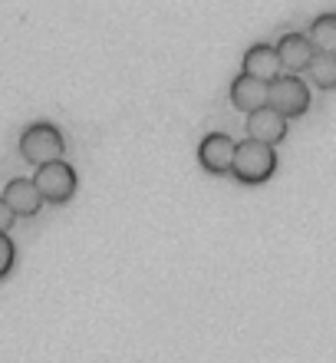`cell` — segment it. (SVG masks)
Returning a JSON list of instances; mask_svg holds the SVG:
<instances>
[{
	"label": "cell",
	"instance_id": "cell-8",
	"mask_svg": "<svg viewBox=\"0 0 336 363\" xmlns=\"http://www.w3.org/2000/svg\"><path fill=\"white\" fill-rule=\"evenodd\" d=\"M0 199H4V205H7L17 218H33V215L43 208V199H40L37 185L30 179H10L7 185H4V191H0Z\"/></svg>",
	"mask_w": 336,
	"mask_h": 363
},
{
	"label": "cell",
	"instance_id": "cell-3",
	"mask_svg": "<svg viewBox=\"0 0 336 363\" xmlns=\"http://www.w3.org/2000/svg\"><path fill=\"white\" fill-rule=\"evenodd\" d=\"M267 106L284 119H297L310 109V89L300 77L280 73L274 83H267Z\"/></svg>",
	"mask_w": 336,
	"mask_h": 363
},
{
	"label": "cell",
	"instance_id": "cell-10",
	"mask_svg": "<svg viewBox=\"0 0 336 363\" xmlns=\"http://www.w3.org/2000/svg\"><path fill=\"white\" fill-rule=\"evenodd\" d=\"M231 103H234V109H241V113L264 109V106H267V83H260V79H250V77H244V73H238L234 83H231Z\"/></svg>",
	"mask_w": 336,
	"mask_h": 363
},
{
	"label": "cell",
	"instance_id": "cell-4",
	"mask_svg": "<svg viewBox=\"0 0 336 363\" xmlns=\"http://www.w3.org/2000/svg\"><path fill=\"white\" fill-rule=\"evenodd\" d=\"M33 185H37L40 191V199L50 201V205H66L73 195H76V172H73V165L69 162H47V165H40L37 172H33Z\"/></svg>",
	"mask_w": 336,
	"mask_h": 363
},
{
	"label": "cell",
	"instance_id": "cell-7",
	"mask_svg": "<svg viewBox=\"0 0 336 363\" xmlns=\"http://www.w3.org/2000/svg\"><path fill=\"white\" fill-rule=\"evenodd\" d=\"M277 60H280V69H287L290 77H297L303 69L310 67V60H313V43L307 40V33H284L277 40Z\"/></svg>",
	"mask_w": 336,
	"mask_h": 363
},
{
	"label": "cell",
	"instance_id": "cell-9",
	"mask_svg": "<svg viewBox=\"0 0 336 363\" xmlns=\"http://www.w3.org/2000/svg\"><path fill=\"white\" fill-rule=\"evenodd\" d=\"M241 73L250 79H260V83H274V79L284 73V69H280V60H277V50L270 47V43H254V47H248Z\"/></svg>",
	"mask_w": 336,
	"mask_h": 363
},
{
	"label": "cell",
	"instance_id": "cell-6",
	"mask_svg": "<svg viewBox=\"0 0 336 363\" xmlns=\"http://www.w3.org/2000/svg\"><path fill=\"white\" fill-rule=\"evenodd\" d=\"M248 139L250 143H260V145H270V149H274L277 143L287 139V119L277 116L270 106L254 109V113H248Z\"/></svg>",
	"mask_w": 336,
	"mask_h": 363
},
{
	"label": "cell",
	"instance_id": "cell-13",
	"mask_svg": "<svg viewBox=\"0 0 336 363\" xmlns=\"http://www.w3.org/2000/svg\"><path fill=\"white\" fill-rule=\"evenodd\" d=\"M13 261H17V245H13V238H10V235H4V231H0V281L13 271Z\"/></svg>",
	"mask_w": 336,
	"mask_h": 363
},
{
	"label": "cell",
	"instance_id": "cell-14",
	"mask_svg": "<svg viewBox=\"0 0 336 363\" xmlns=\"http://www.w3.org/2000/svg\"><path fill=\"white\" fill-rule=\"evenodd\" d=\"M13 221H17V215H13V211H10L7 205H4V199H0V231L7 235V231L13 228Z\"/></svg>",
	"mask_w": 336,
	"mask_h": 363
},
{
	"label": "cell",
	"instance_id": "cell-1",
	"mask_svg": "<svg viewBox=\"0 0 336 363\" xmlns=\"http://www.w3.org/2000/svg\"><path fill=\"white\" fill-rule=\"evenodd\" d=\"M274 172H277V152H274L270 145L250 143V139L234 145L231 175H234L241 185H260V182H267Z\"/></svg>",
	"mask_w": 336,
	"mask_h": 363
},
{
	"label": "cell",
	"instance_id": "cell-12",
	"mask_svg": "<svg viewBox=\"0 0 336 363\" xmlns=\"http://www.w3.org/2000/svg\"><path fill=\"white\" fill-rule=\"evenodd\" d=\"M307 77L313 79V86L333 89L336 86V53H313L307 67Z\"/></svg>",
	"mask_w": 336,
	"mask_h": 363
},
{
	"label": "cell",
	"instance_id": "cell-2",
	"mask_svg": "<svg viewBox=\"0 0 336 363\" xmlns=\"http://www.w3.org/2000/svg\"><path fill=\"white\" fill-rule=\"evenodd\" d=\"M63 152H66V143H63V133L53 123H33L20 135V155L33 169H40L47 162H59Z\"/></svg>",
	"mask_w": 336,
	"mask_h": 363
},
{
	"label": "cell",
	"instance_id": "cell-11",
	"mask_svg": "<svg viewBox=\"0 0 336 363\" xmlns=\"http://www.w3.org/2000/svg\"><path fill=\"white\" fill-rule=\"evenodd\" d=\"M307 40L313 43V50H317V53H336V10L313 17Z\"/></svg>",
	"mask_w": 336,
	"mask_h": 363
},
{
	"label": "cell",
	"instance_id": "cell-5",
	"mask_svg": "<svg viewBox=\"0 0 336 363\" xmlns=\"http://www.w3.org/2000/svg\"><path fill=\"white\" fill-rule=\"evenodd\" d=\"M234 139L228 133H208L198 143V162H202L204 172L212 175H224L231 172V162H234Z\"/></svg>",
	"mask_w": 336,
	"mask_h": 363
}]
</instances>
